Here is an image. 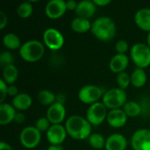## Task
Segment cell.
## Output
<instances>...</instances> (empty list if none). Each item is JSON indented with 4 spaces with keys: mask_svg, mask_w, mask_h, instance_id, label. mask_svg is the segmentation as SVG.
<instances>
[{
    "mask_svg": "<svg viewBox=\"0 0 150 150\" xmlns=\"http://www.w3.org/2000/svg\"><path fill=\"white\" fill-rule=\"evenodd\" d=\"M18 76V71L17 67L13 64V65H10L7 66L5 68H4L3 70V80L7 83V84H13Z\"/></svg>",
    "mask_w": 150,
    "mask_h": 150,
    "instance_id": "24",
    "label": "cell"
},
{
    "mask_svg": "<svg viewBox=\"0 0 150 150\" xmlns=\"http://www.w3.org/2000/svg\"><path fill=\"white\" fill-rule=\"evenodd\" d=\"M50 121L47 120V117H42L37 120L35 123V127L40 131V132H47V130L50 127Z\"/></svg>",
    "mask_w": 150,
    "mask_h": 150,
    "instance_id": "31",
    "label": "cell"
},
{
    "mask_svg": "<svg viewBox=\"0 0 150 150\" xmlns=\"http://www.w3.org/2000/svg\"><path fill=\"white\" fill-rule=\"evenodd\" d=\"M25 120V114L22 113V112H17L16 113V116H15V119H14V121L17 122V123H23Z\"/></svg>",
    "mask_w": 150,
    "mask_h": 150,
    "instance_id": "37",
    "label": "cell"
},
{
    "mask_svg": "<svg viewBox=\"0 0 150 150\" xmlns=\"http://www.w3.org/2000/svg\"><path fill=\"white\" fill-rule=\"evenodd\" d=\"M106 120L112 127L120 128L127 124V116L123 109H114L108 112Z\"/></svg>",
    "mask_w": 150,
    "mask_h": 150,
    "instance_id": "14",
    "label": "cell"
},
{
    "mask_svg": "<svg viewBox=\"0 0 150 150\" xmlns=\"http://www.w3.org/2000/svg\"><path fill=\"white\" fill-rule=\"evenodd\" d=\"M41 139L40 132L35 127H25L20 134H19V141L23 147L28 149H33L36 148Z\"/></svg>",
    "mask_w": 150,
    "mask_h": 150,
    "instance_id": "7",
    "label": "cell"
},
{
    "mask_svg": "<svg viewBox=\"0 0 150 150\" xmlns=\"http://www.w3.org/2000/svg\"><path fill=\"white\" fill-rule=\"evenodd\" d=\"M117 83L119 85V88L125 91L131 83V76L126 72L120 73L117 76Z\"/></svg>",
    "mask_w": 150,
    "mask_h": 150,
    "instance_id": "29",
    "label": "cell"
},
{
    "mask_svg": "<svg viewBox=\"0 0 150 150\" xmlns=\"http://www.w3.org/2000/svg\"><path fill=\"white\" fill-rule=\"evenodd\" d=\"M129 63V58L127 54H115L109 62V68L113 73H122L127 68Z\"/></svg>",
    "mask_w": 150,
    "mask_h": 150,
    "instance_id": "16",
    "label": "cell"
},
{
    "mask_svg": "<svg viewBox=\"0 0 150 150\" xmlns=\"http://www.w3.org/2000/svg\"><path fill=\"white\" fill-rule=\"evenodd\" d=\"M93 3L97 6H106L111 3V0H94Z\"/></svg>",
    "mask_w": 150,
    "mask_h": 150,
    "instance_id": "38",
    "label": "cell"
},
{
    "mask_svg": "<svg viewBox=\"0 0 150 150\" xmlns=\"http://www.w3.org/2000/svg\"><path fill=\"white\" fill-rule=\"evenodd\" d=\"M92 24L87 18L76 17L71 22V28L74 32L78 33H83L91 30Z\"/></svg>",
    "mask_w": 150,
    "mask_h": 150,
    "instance_id": "21",
    "label": "cell"
},
{
    "mask_svg": "<svg viewBox=\"0 0 150 150\" xmlns=\"http://www.w3.org/2000/svg\"><path fill=\"white\" fill-rule=\"evenodd\" d=\"M78 3H76L75 0H69L68 2H66V5H67V10L69 11H76V7H77Z\"/></svg>",
    "mask_w": 150,
    "mask_h": 150,
    "instance_id": "36",
    "label": "cell"
},
{
    "mask_svg": "<svg viewBox=\"0 0 150 150\" xmlns=\"http://www.w3.org/2000/svg\"><path fill=\"white\" fill-rule=\"evenodd\" d=\"M8 22V18L6 14L4 11H0V29H4L5 27V25H7Z\"/></svg>",
    "mask_w": 150,
    "mask_h": 150,
    "instance_id": "35",
    "label": "cell"
},
{
    "mask_svg": "<svg viewBox=\"0 0 150 150\" xmlns=\"http://www.w3.org/2000/svg\"><path fill=\"white\" fill-rule=\"evenodd\" d=\"M123 111L127 117H137L142 114V108L140 104L134 101H128L123 106Z\"/></svg>",
    "mask_w": 150,
    "mask_h": 150,
    "instance_id": "26",
    "label": "cell"
},
{
    "mask_svg": "<svg viewBox=\"0 0 150 150\" xmlns=\"http://www.w3.org/2000/svg\"><path fill=\"white\" fill-rule=\"evenodd\" d=\"M14 57L13 54L9 51H4L0 54V65L3 68H5L10 65H13Z\"/></svg>",
    "mask_w": 150,
    "mask_h": 150,
    "instance_id": "30",
    "label": "cell"
},
{
    "mask_svg": "<svg viewBox=\"0 0 150 150\" xmlns=\"http://www.w3.org/2000/svg\"><path fill=\"white\" fill-rule=\"evenodd\" d=\"M147 45L150 47V33L148 34V37H147Z\"/></svg>",
    "mask_w": 150,
    "mask_h": 150,
    "instance_id": "41",
    "label": "cell"
},
{
    "mask_svg": "<svg viewBox=\"0 0 150 150\" xmlns=\"http://www.w3.org/2000/svg\"><path fill=\"white\" fill-rule=\"evenodd\" d=\"M103 91L101 88L93 84H87L83 86L78 92V98L84 104H95L103 98Z\"/></svg>",
    "mask_w": 150,
    "mask_h": 150,
    "instance_id": "8",
    "label": "cell"
},
{
    "mask_svg": "<svg viewBox=\"0 0 150 150\" xmlns=\"http://www.w3.org/2000/svg\"><path fill=\"white\" fill-rule=\"evenodd\" d=\"M65 128L67 134L76 140H84L91 134V123L78 115L70 116L65 122Z\"/></svg>",
    "mask_w": 150,
    "mask_h": 150,
    "instance_id": "1",
    "label": "cell"
},
{
    "mask_svg": "<svg viewBox=\"0 0 150 150\" xmlns=\"http://www.w3.org/2000/svg\"><path fill=\"white\" fill-rule=\"evenodd\" d=\"M89 143L95 149H102L105 147L106 140L102 134L96 133L91 134V136L89 137Z\"/></svg>",
    "mask_w": 150,
    "mask_h": 150,
    "instance_id": "27",
    "label": "cell"
},
{
    "mask_svg": "<svg viewBox=\"0 0 150 150\" xmlns=\"http://www.w3.org/2000/svg\"><path fill=\"white\" fill-rule=\"evenodd\" d=\"M0 150H13L12 148L11 147V145H9L8 143L2 142L0 143Z\"/></svg>",
    "mask_w": 150,
    "mask_h": 150,
    "instance_id": "39",
    "label": "cell"
},
{
    "mask_svg": "<svg viewBox=\"0 0 150 150\" xmlns=\"http://www.w3.org/2000/svg\"><path fill=\"white\" fill-rule=\"evenodd\" d=\"M97 10V5L91 0H83L78 3L76 9V14L77 17L83 18H91L94 16Z\"/></svg>",
    "mask_w": 150,
    "mask_h": 150,
    "instance_id": "15",
    "label": "cell"
},
{
    "mask_svg": "<svg viewBox=\"0 0 150 150\" xmlns=\"http://www.w3.org/2000/svg\"><path fill=\"white\" fill-rule=\"evenodd\" d=\"M107 108L101 102H97L89 106L86 112V120L91 126L101 125L107 118Z\"/></svg>",
    "mask_w": 150,
    "mask_h": 150,
    "instance_id": "6",
    "label": "cell"
},
{
    "mask_svg": "<svg viewBox=\"0 0 150 150\" xmlns=\"http://www.w3.org/2000/svg\"><path fill=\"white\" fill-rule=\"evenodd\" d=\"M91 33L99 40L109 41L116 34V25L109 17H99L92 23Z\"/></svg>",
    "mask_w": 150,
    "mask_h": 150,
    "instance_id": "2",
    "label": "cell"
},
{
    "mask_svg": "<svg viewBox=\"0 0 150 150\" xmlns=\"http://www.w3.org/2000/svg\"><path fill=\"white\" fill-rule=\"evenodd\" d=\"M37 99L40 104L43 105H47L50 106L56 102V97L55 95L48 90H42L38 93Z\"/></svg>",
    "mask_w": 150,
    "mask_h": 150,
    "instance_id": "25",
    "label": "cell"
},
{
    "mask_svg": "<svg viewBox=\"0 0 150 150\" xmlns=\"http://www.w3.org/2000/svg\"><path fill=\"white\" fill-rule=\"evenodd\" d=\"M7 89H8L7 83L3 79H1L0 80V94H1L0 103L1 104H3L4 100L5 99V97L7 96Z\"/></svg>",
    "mask_w": 150,
    "mask_h": 150,
    "instance_id": "33",
    "label": "cell"
},
{
    "mask_svg": "<svg viewBox=\"0 0 150 150\" xmlns=\"http://www.w3.org/2000/svg\"><path fill=\"white\" fill-rule=\"evenodd\" d=\"M115 49L118 54H126V53L128 51V43L125 40H120L116 45H115Z\"/></svg>",
    "mask_w": 150,
    "mask_h": 150,
    "instance_id": "32",
    "label": "cell"
},
{
    "mask_svg": "<svg viewBox=\"0 0 150 150\" xmlns=\"http://www.w3.org/2000/svg\"><path fill=\"white\" fill-rule=\"evenodd\" d=\"M66 117V109L61 103L55 102L48 106L47 110V118L52 125L61 124Z\"/></svg>",
    "mask_w": 150,
    "mask_h": 150,
    "instance_id": "13",
    "label": "cell"
},
{
    "mask_svg": "<svg viewBox=\"0 0 150 150\" xmlns=\"http://www.w3.org/2000/svg\"><path fill=\"white\" fill-rule=\"evenodd\" d=\"M130 56L134 63L140 69L150 65V47L144 43H135L130 50Z\"/></svg>",
    "mask_w": 150,
    "mask_h": 150,
    "instance_id": "5",
    "label": "cell"
},
{
    "mask_svg": "<svg viewBox=\"0 0 150 150\" xmlns=\"http://www.w3.org/2000/svg\"><path fill=\"white\" fill-rule=\"evenodd\" d=\"M7 94L9 96H11V97H16L17 95H18V89L17 88V86L11 84V85H9L8 86V89H7Z\"/></svg>",
    "mask_w": 150,
    "mask_h": 150,
    "instance_id": "34",
    "label": "cell"
},
{
    "mask_svg": "<svg viewBox=\"0 0 150 150\" xmlns=\"http://www.w3.org/2000/svg\"><path fill=\"white\" fill-rule=\"evenodd\" d=\"M3 44L4 46L10 50H16L21 47V41L19 37L12 33H6L3 38Z\"/></svg>",
    "mask_w": 150,
    "mask_h": 150,
    "instance_id": "23",
    "label": "cell"
},
{
    "mask_svg": "<svg viewBox=\"0 0 150 150\" xmlns=\"http://www.w3.org/2000/svg\"><path fill=\"white\" fill-rule=\"evenodd\" d=\"M33 100L27 93H19L12 99V105L15 109L19 111H25L31 107Z\"/></svg>",
    "mask_w": 150,
    "mask_h": 150,
    "instance_id": "20",
    "label": "cell"
},
{
    "mask_svg": "<svg viewBox=\"0 0 150 150\" xmlns=\"http://www.w3.org/2000/svg\"><path fill=\"white\" fill-rule=\"evenodd\" d=\"M135 24L142 31L150 33V9L142 8L140 9L134 15Z\"/></svg>",
    "mask_w": 150,
    "mask_h": 150,
    "instance_id": "18",
    "label": "cell"
},
{
    "mask_svg": "<svg viewBox=\"0 0 150 150\" xmlns=\"http://www.w3.org/2000/svg\"><path fill=\"white\" fill-rule=\"evenodd\" d=\"M127 92L120 88L108 90L102 98V103L111 110L120 109L127 103Z\"/></svg>",
    "mask_w": 150,
    "mask_h": 150,
    "instance_id": "4",
    "label": "cell"
},
{
    "mask_svg": "<svg viewBox=\"0 0 150 150\" xmlns=\"http://www.w3.org/2000/svg\"><path fill=\"white\" fill-rule=\"evenodd\" d=\"M47 150H64L62 145H51Z\"/></svg>",
    "mask_w": 150,
    "mask_h": 150,
    "instance_id": "40",
    "label": "cell"
},
{
    "mask_svg": "<svg viewBox=\"0 0 150 150\" xmlns=\"http://www.w3.org/2000/svg\"><path fill=\"white\" fill-rule=\"evenodd\" d=\"M44 53V45L37 40L25 41L19 48V54L21 58L28 62H35L40 61L43 57Z\"/></svg>",
    "mask_w": 150,
    "mask_h": 150,
    "instance_id": "3",
    "label": "cell"
},
{
    "mask_svg": "<svg viewBox=\"0 0 150 150\" xmlns=\"http://www.w3.org/2000/svg\"><path fill=\"white\" fill-rule=\"evenodd\" d=\"M43 41L51 50L56 51L64 45V37L62 33L55 28H47L43 33Z\"/></svg>",
    "mask_w": 150,
    "mask_h": 150,
    "instance_id": "9",
    "label": "cell"
},
{
    "mask_svg": "<svg viewBox=\"0 0 150 150\" xmlns=\"http://www.w3.org/2000/svg\"><path fill=\"white\" fill-rule=\"evenodd\" d=\"M67 131L62 125H51L47 130L46 136L47 142L51 145H61L66 139Z\"/></svg>",
    "mask_w": 150,
    "mask_h": 150,
    "instance_id": "11",
    "label": "cell"
},
{
    "mask_svg": "<svg viewBox=\"0 0 150 150\" xmlns=\"http://www.w3.org/2000/svg\"><path fill=\"white\" fill-rule=\"evenodd\" d=\"M134 150H150V130L142 128L135 131L131 138Z\"/></svg>",
    "mask_w": 150,
    "mask_h": 150,
    "instance_id": "10",
    "label": "cell"
},
{
    "mask_svg": "<svg viewBox=\"0 0 150 150\" xmlns=\"http://www.w3.org/2000/svg\"><path fill=\"white\" fill-rule=\"evenodd\" d=\"M67 11L66 2L64 0H51L47 2L45 7V13L49 18H59L64 15Z\"/></svg>",
    "mask_w": 150,
    "mask_h": 150,
    "instance_id": "12",
    "label": "cell"
},
{
    "mask_svg": "<svg viewBox=\"0 0 150 150\" xmlns=\"http://www.w3.org/2000/svg\"><path fill=\"white\" fill-rule=\"evenodd\" d=\"M33 4L31 2H23L20 4L18 7L17 13L19 18H27L33 14Z\"/></svg>",
    "mask_w": 150,
    "mask_h": 150,
    "instance_id": "28",
    "label": "cell"
},
{
    "mask_svg": "<svg viewBox=\"0 0 150 150\" xmlns=\"http://www.w3.org/2000/svg\"><path fill=\"white\" fill-rule=\"evenodd\" d=\"M16 109L12 105L10 104H1L0 105V124L7 125L14 120L16 116Z\"/></svg>",
    "mask_w": 150,
    "mask_h": 150,
    "instance_id": "19",
    "label": "cell"
},
{
    "mask_svg": "<svg viewBox=\"0 0 150 150\" xmlns=\"http://www.w3.org/2000/svg\"><path fill=\"white\" fill-rule=\"evenodd\" d=\"M127 141L126 137L120 134H113L106 139V150H126Z\"/></svg>",
    "mask_w": 150,
    "mask_h": 150,
    "instance_id": "17",
    "label": "cell"
},
{
    "mask_svg": "<svg viewBox=\"0 0 150 150\" xmlns=\"http://www.w3.org/2000/svg\"><path fill=\"white\" fill-rule=\"evenodd\" d=\"M131 84L136 88L143 87L147 83V74L143 69L137 68L131 74Z\"/></svg>",
    "mask_w": 150,
    "mask_h": 150,
    "instance_id": "22",
    "label": "cell"
}]
</instances>
